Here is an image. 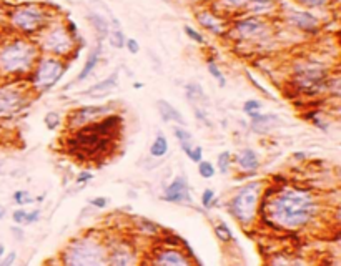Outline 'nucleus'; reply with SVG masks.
Segmentation results:
<instances>
[{
	"label": "nucleus",
	"mask_w": 341,
	"mask_h": 266,
	"mask_svg": "<svg viewBox=\"0 0 341 266\" xmlns=\"http://www.w3.org/2000/svg\"><path fill=\"white\" fill-rule=\"evenodd\" d=\"M313 200L300 190H283L272 203V218L285 228H298L313 215Z\"/></svg>",
	"instance_id": "nucleus-1"
},
{
	"label": "nucleus",
	"mask_w": 341,
	"mask_h": 266,
	"mask_svg": "<svg viewBox=\"0 0 341 266\" xmlns=\"http://www.w3.org/2000/svg\"><path fill=\"white\" fill-rule=\"evenodd\" d=\"M122 118H107L103 123H95L82 128L73 138L72 146H75L73 153L83 155L85 158H92L100 155L103 150L110 146L113 136L118 132V123Z\"/></svg>",
	"instance_id": "nucleus-2"
},
{
	"label": "nucleus",
	"mask_w": 341,
	"mask_h": 266,
	"mask_svg": "<svg viewBox=\"0 0 341 266\" xmlns=\"http://www.w3.org/2000/svg\"><path fill=\"white\" fill-rule=\"evenodd\" d=\"M32 57H34V50L30 45H27L25 42H15L0 54V68L5 72L27 70L32 64Z\"/></svg>",
	"instance_id": "nucleus-3"
},
{
	"label": "nucleus",
	"mask_w": 341,
	"mask_h": 266,
	"mask_svg": "<svg viewBox=\"0 0 341 266\" xmlns=\"http://www.w3.org/2000/svg\"><path fill=\"white\" fill-rule=\"evenodd\" d=\"M103 251L97 243L90 240H82L73 243L65 253V261L68 265L78 266H95L103 261Z\"/></svg>",
	"instance_id": "nucleus-4"
},
{
	"label": "nucleus",
	"mask_w": 341,
	"mask_h": 266,
	"mask_svg": "<svg viewBox=\"0 0 341 266\" xmlns=\"http://www.w3.org/2000/svg\"><path fill=\"white\" fill-rule=\"evenodd\" d=\"M258 193H260V185L252 183L245 187L241 192L233 198L231 208H233V215L238 218L241 223H250L255 216L258 205Z\"/></svg>",
	"instance_id": "nucleus-5"
},
{
	"label": "nucleus",
	"mask_w": 341,
	"mask_h": 266,
	"mask_svg": "<svg viewBox=\"0 0 341 266\" xmlns=\"http://www.w3.org/2000/svg\"><path fill=\"white\" fill-rule=\"evenodd\" d=\"M13 25L22 28L25 32H32L39 28L44 22V13H42L37 7H23L12 15Z\"/></svg>",
	"instance_id": "nucleus-6"
},
{
	"label": "nucleus",
	"mask_w": 341,
	"mask_h": 266,
	"mask_svg": "<svg viewBox=\"0 0 341 266\" xmlns=\"http://www.w3.org/2000/svg\"><path fill=\"white\" fill-rule=\"evenodd\" d=\"M62 75V65L55 60H44L37 68V73L34 77L35 85L42 88H50L52 85L57 83V80Z\"/></svg>",
	"instance_id": "nucleus-7"
},
{
	"label": "nucleus",
	"mask_w": 341,
	"mask_h": 266,
	"mask_svg": "<svg viewBox=\"0 0 341 266\" xmlns=\"http://www.w3.org/2000/svg\"><path fill=\"white\" fill-rule=\"evenodd\" d=\"M72 45H73V42L70 39V35L65 28H55V30H52L44 40L45 50H49L52 54H57V55L67 54V52H70V49H72Z\"/></svg>",
	"instance_id": "nucleus-8"
},
{
	"label": "nucleus",
	"mask_w": 341,
	"mask_h": 266,
	"mask_svg": "<svg viewBox=\"0 0 341 266\" xmlns=\"http://www.w3.org/2000/svg\"><path fill=\"white\" fill-rule=\"evenodd\" d=\"M165 200L172 203H182V201H188L190 200V193H188V185L187 180L183 177L175 178L172 185L167 188L165 192Z\"/></svg>",
	"instance_id": "nucleus-9"
},
{
	"label": "nucleus",
	"mask_w": 341,
	"mask_h": 266,
	"mask_svg": "<svg viewBox=\"0 0 341 266\" xmlns=\"http://www.w3.org/2000/svg\"><path fill=\"white\" fill-rule=\"evenodd\" d=\"M112 110V107L110 105H107V107H83V108H80V110L77 112H73L72 113V117H70V123L72 125H82V123L85 122H88V120H93L95 117L98 115H105V113H108Z\"/></svg>",
	"instance_id": "nucleus-10"
},
{
	"label": "nucleus",
	"mask_w": 341,
	"mask_h": 266,
	"mask_svg": "<svg viewBox=\"0 0 341 266\" xmlns=\"http://www.w3.org/2000/svg\"><path fill=\"white\" fill-rule=\"evenodd\" d=\"M298 82H300L301 87L308 90V92H318L321 88V85H323V72L315 70V68L303 70Z\"/></svg>",
	"instance_id": "nucleus-11"
},
{
	"label": "nucleus",
	"mask_w": 341,
	"mask_h": 266,
	"mask_svg": "<svg viewBox=\"0 0 341 266\" xmlns=\"http://www.w3.org/2000/svg\"><path fill=\"white\" fill-rule=\"evenodd\" d=\"M22 105V97L13 90H2L0 92V115H8L15 112Z\"/></svg>",
	"instance_id": "nucleus-12"
},
{
	"label": "nucleus",
	"mask_w": 341,
	"mask_h": 266,
	"mask_svg": "<svg viewBox=\"0 0 341 266\" xmlns=\"http://www.w3.org/2000/svg\"><path fill=\"white\" fill-rule=\"evenodd\" d=\"M236 28H238V32L245 37V39H250V37L260 35V33L265 30V23L260 22L258 18H246V20L240 22L238 25H236Z\"/></svg>",
	"instance_id": "nucleus-13"
},
{
	"label": "nucleus",
	"mask_w": 341,
	"mask_h": 266,
	"mask_svg": "<svg viewBox=\"0 0 341 266\" xmlns=\"http://www.w3.org/2000/svg\"><path fill=\"white\" fill-rule=\"evenodd\" d=\"M158 110L162 113V118L165 122H177L180 125H185V118L182 113L175 107L170 105L168 102H165V100H158Z\"/></svg>",
	"instance_id": "nucleus-14"
},
{
	"label": "nucleus",
	"mask_w": 341,
	"mask_h": 266,
	"mask_svg": "<svg viewBox=\"0 0 341 266\" xmlns=\"http://www.w3.org/2000/svg\"><path fill=\"white\" fill-rule=\"evenodd\" d=\"M236 161H238V165H240L243 170H246V172H252V170H257L258 165H260L257 153H255L253 150H250V148L241 150L240 155H238V160H236Z\"/></svg>",
	"instance_id": "nucleus-15"
},
{
	"label": "nucleus",
	"mask_w": 341,
	"mask_h": 266,
	"mask_svg": "<svg viewBox=\"0 0 341 266\" xmlns=\"http://www.w3.org/2000/svg\"><path fill=\"white\" fill-rule=\"evenodd\" d=\"M157 263L158 265H168V266H182V265L187 266L188 260L185 258L182 253H178V251L168 250V251H163V253L158 256Z\"/></svg>",
	"instance_id": "nucleus-16"
},
{
	"label": "nucleus",
	"mask_w": 341,
	"mask_h": 266,
	"mask_svg": "<svg viewBox=\"0 0 341 266\" xmlns=\"http://www.w3.org/2000/svg\"><path fill=\"white\" fill-rule=\"evenodd\" d=\"M290 20L295 23L296 27L305 28V30H315L316 25H318L316 18L313 15H310V13H306V12H295L290 17Z\"/></svg>",
	"instance_id": "nucleus-17"
},
{
	"label": "nucleus",
	"mask_w": 341,
	"mask_h": 266,
	"mask_svg": "<svg viewBox=\"0 0 341 266\" xmlns=\"http://www.w3.org/2000/svg\"><path fill=\"white\" fill-rule=\"evenodd\" d=\"M117 80H118V73L115 72V73H112L108 78L102 80L100 83H97V85H93V87H90L85 93L90 95V97H97V95H100V93H105V92H108V90H112L113 87H115Z\"/></svg>",
	"instance_id": "nucleus-18"
},
{
	"label": "nucleus",
	"mask_w": 341,
	"mask_h": 266,
	"mask_svg": "<svg viewBox=\"0 0 341 266\" xmlns=\"http://www.w3.org/2000/svg\"><path fill=\"white\" fill-rule=\"evenodd\" d=\"M252 127L257 132H267L268 128L274 127L278 118L274 115H257V113H252Z\"/></svg>",
	"instance_id": "nucleus-19"
},
{
	"label": "nucleus",
	"mask_w": 341,
	"mask_h": 266,
	"mask_svg": "<svg viewBox=\"0 0 341 266\" xmlns=\"http://www.w3.org/2000/svg\"><path fill=\"white\" fill-rule=\"evenodd\" d=\"M100 52H102V47L98 45L97 49L93 50L92 54L88 55L87 64H85V66L82 68V72H80V75H78V82H83V80L87 78L88 75L93 72V68H95V65L98 64V57H100Z\"/></svg>",
	"instance_id": "nucleus-20"
},
{
	"label": "nucleus",
	"mask_w": 341,
	"mask_h": 266,
	"mask_svg": "<svg viewBox=\"0 0 341 266\" xmlns=\"http://www.w3.org/2000/svg\"><path fill=\"white\" fill-rule=\"evenodd\" d=\"M88 20L95 25V30L98 32V35H100L102 39H105L107 33H108V23H107L105 18H103L102 15H98V13H90Z\"/></svg>",
	"instance_id": "nucleus-21"
},
{
	"label": "nucleus",
	"mask_w": 341,
	"mask_h": 266,
	"mask_svg": "<svg viewBox=\"0 0 341 266\" xmlns=\"http://www.w3.org/2000/svg\"><path fill=\"white\" fill-rule=\"evenodd\" d=\"M168 151V141L165 136L162 135H158L157 136V140L153 141V145H151V148H150V153L153 155V156H163L165 153Z\"/></svg>",
	"instance_id": "nucleus-22"
},
{
	"label": "nucleus",
	"mask_w": 341,
	"mask_h": 266,
	"mask_svg": "<svg viewBox=\"0 0 341 266\" xmlns=\"http://www.w3.org/2000/svg\"><path fill=\"white\" fill-rule=\"evenodd\" d=\"M200 22L206 28H210V30L215 32V33H221V30H223V28H221V25H220V22L216 20V18L213 17L211 13H202V15H200Z\"/></svg>",
	"instance_id": "nucleus-23"
},
{
	"label": "nucleus",
	"mask_w": 341,
	"mask_h": 266,
	"mask_svg": "<svg viewBox=\"0 0 341 266\" xmlns=\"http://www.w3.org/2000/svg\"><path fill=\"white\" fill-rule=\"evenodd\" d=\"M187 93H188V97L193 98L195 102H197V100H203V102L206 100L205 93H203V90H202V87L198 83H190V85H188Z\"/></svg>",
	"instance_id": "nucleus-24"
},
{
	"label": "nucleus",
	"mask_w": 341,
	"mask_h": 266,
	"mask_svg": "<svg viewBox=\"0 0 341 266\" xmlns=\"http://www.w3.org/2000/svg\"><path fill=\"white\" fill-rule=\"evenodd\" d=\"M110 44L115 47V49H122L123 45H125V37H123V33L120 28H117V32L112 33L110 37Z\"/></svg>",
	"instance_id": "nucleus-25"
},
{
	"label": "nucleus",
	"mask_w": 341,
	"mask_h": 266,
	"mask_svg": "<svg viewBox=\"0 0 341 266\" xmlns=\"http://www.w3.org/2000/svg\"><path fill=\"white\" fill-rule=\"evenodd\" d=\"M198 172L203 178H211L213 175H215V168H213L211 163H208V161H202L200 166H198Z\"/></svg>",
	"instance_id": "nucleus-26"
},
{
	"label": "nucleus",
	"mask_w": 341,
	"mask_h": 266,
	"mask_svg": "<svg viewBox=\"0 0 341 266\" xmlns=\"http://www.w3.org/2000/svg\"><path fill=\"white\" fill-rule=\"evenodd\" d=\"M215 233H216V236H218L220 240H223V241H230L231 240V231L228 230V226H226L225 223H220V225L215 228Z\"/></svg>",
	"instance_id": "nucleus-27"
},
{
	"label": "nucleus",
	"mask_w": 341,
	"mask_h": 266,
	"mask_svg": "<svg viewBox=\"0 0 341 266\" xmlns=\"http://www.w3.org/2000/svg\"><path fill=\"white\" fill-rule=\"evenodd\" d=\"M230 153L228 151H223L220 156H218V168H220V172L221 173H226L228 172V168H230Z\"/></svg>",
	"instance_id": "nucleus-28"
},
{
	"label": "nucleus",
	"mask_w": 341,
	"mask_h": 266,
	"mask_svg": "<svg viewBox=\"0 0 341 266\" xmlns=\"http://www.w3.org/2000/svg\"><path fill=\"white\" fill-rule=\"evenodd\" d=\"M208 70H210V73L213 75V77L218 80V83L221 85V87H225V77H223V73L220 72L218 66L213 64V62H208Z\"/></svg>",
	"instance_id": "nucleus-29"
},
{
	"label": "nucleus",
	"mask_w": 341,
	"mask_h": 266,
	"mask_svg": "<svg viewBox=\"0 0 341 266\" xmlns=\"http://www.w3.org/2000/svg\"><path fill=\"white\" fill-rule=\"evenodd\" d=\"M252 2V5H253V10H267V8H270L273 5V2L272 0H250Z\"/></svg>",
	"instance_id": "nucleus-30"
},
{
	"label": "nucleus",
	"mask_w": 341,
	"mask_h": 266,
	"mask_svg": "<svg viewBox=\"0 0 341 266\" xmlns=\"http://www.w3.org/2000/svg\"><path fill=\"white\" fill-rule=\"evenodd\" d=\"M260 108H262V105H260V102H257V100H248V102L245 103L243 110L248 113V115H252V113L258 112Z\"/></svg>",
	"instance_id": "nucleus-31"
},
{
	"label": "nucleus",
	"mask_w": 341,
	"mask_h": 266,
	"mask_svg": "<svg viewBox=\"0 0 341 266\" xmlns=\"http://www.w3.org/2000/svg\"><path fill=\"white\" fill-rule=\"evenodd\" d=\"M45 123H47V127L50 128V130H54V128H57L59 127V123H60V120H59V115H57V113H49V115L45 117Z\"/></svg>",
	"instance_id": "nucleus-32"
},
{
	"label": "nucleus",
	"mask_w": 341,
	"mask_h": 266,
	"mask_svg": "<svg viewBox=\"0 0 341 266\" xmlns=\"http://www.w3.org/2000/svg\"><path fill=\"white\" fill-rule=\"evenodd\" d=\"M175 136L182 141V143H188L192 140V135L187 130H182V128H175Z\"/></svg>",
	"instance_id": "nucleus-33"
},
{
	"label": "nucleus",
	"mask_w": 341,
	"mask_h": 266,
	"mask_svg": "<svg viewBox=\"0 0 341 266\" xmlns=\"http://www.w3.org/2000/svg\"><path fill=\"white\" fill-rule=\"evenodd\" d=\"M13 198H15V201L18 205H25V203H32V198L28 197L27 192H17L13 195Z\"/></svg>",
	"instance_id": "nucleus-34"
},
{
	"label": "nucleus",
	"mask_w": 341,
	"mask_h": 266,
	"mask_svg": "<svg viewBox=\"0 0 341 266\" xmlns=\"http://www.w3.org/2000/svg\"><path fill=\"white\" fill-rule=\"evenodd\" d=\"M185 32H187V35L190 37L192 40H195L197 44H203V42H205V40H203V37L200 35V33H198L197 30H193L192 27H185Z\"/></svg>",
	"instance_id": "nucleus-35"
},
{
	"label": "nucleus",
	"mask_w": 341,
	"mask_h": 266,
	"mask_svg": "<svg viewBox=\"0 0 341 266\" xmlns=\"http://www.w3.org/2000/svg\"><path fill=\"white\" fill-rule=\"evenodd\" d=\"M27 220V211L25 210H17L13 213V221L18 223V225H22V223H25Z\"/></svg>",
	"instance_id": "nucleus-36"
},
{
	"label": "nucleus",
	"mask_w": 341,
	"mask_h": 266,
	"mask_svg": "<svg viewBox=\"0 0 341 266\" xmlns=\"http://www.w3.org/2000/svg\"><path fill=\"white\" fill-rule=\"evenodd\" d=\"M211 201H213V192L211 190H205V192H203V198H202L203 206H210Z\"/></svg>",
	"instance_id": "nucleus-37"
},
{
	"label": "nucleus",
	"mask_w": 341,
	"mask_h": 266,
	"mask_svg": "<svg viewBox=\"0 0 341 266\" xmlns=\"http://www.w3.org/2000/svg\"><path fill=\"white\" fill-rule=\"evenodd\" d=\"M125 45L129 47L130 54H138L140 47H138V44H136V40H135V39H129V40L125 42Z\"/></svg>",
	"instance_id": "nucleus-38"
},
{
	"label": "nucleus",
	"mask_w": 341,
	"mask_h": 266,
	"mask_svg": "<svg viewBox=\"0 0 341 266\" xmlns=\"http://www.w3.org/2000/svg\"><path fill=\"white\" fill-rule=\"evenodd\" d=\"M188 156H190L193 161H202V148H200V146H195V148H192V151L188 153Z\"/></svg>",
	"instance_id": "nucleus-39"
},
{
	"label": "nucleus",
	"mask_w": 341,
	"mask_h": 266,
	"mask_svg": "<svg viewBox=\"0 0 341 266\" xmlns=\"http://www.w3.org/2000/svg\"><path fill=\"white\" fill-rule=\"evenodd\" d=\"M39 216H40V211H39V210H34V211L27 213V220H25V225H30V223L37 221V220H39Z\"/></svg>",
	"instance_id": "nucleus-40"
},
{
	"label": "nucleus",
	"mask_w": 341,
	"mask_h": 266,
	"mask_svg": "<svg viewBox=\"0 0 341 266\" xmlns=\"http://www.w3.org/2000/svg\"><path fill=\"white\" fill-rule=\"evenodd\" d=\"M300 2L306 3V5H313V7H320V5H325L326 0H300Z\"/></svg>",
	"instance_id": "nucleus-41"
},
{
	"label": "nucleus",
	"mask_w": 341,
	"mask_h": 266,
	"mask_svg": "<svg viewBox=\"0 0 341 266\" xmlns=\"http://www.w3.org/2000/svg\"><path fill=\"white\" fill-rule=\"evenodd\" d=\"M92 205H95V206H98V208H103L107 205V198H93L92 201Z\"/></svg>",
	"instance_id": "nucleus-42"
},
{
	"label": "nucleus",
	"mask_w": 341,
	"mask_h": 266,
	"mask_svg": "<svg viewBox=\"0 0 341 266\" xmlns=\"http://www.w3.org/2000/svg\"><path fill=\"white\" fill-rule=\"evenodd\" d=\"M15 258H17V255H15V253H10L5 260L2 261V266H10V265L13 263V261H15Z\"/></svg>",
	"instance_id": "nucleus-43"
},
{
	"label": "nucleus",
	"mask_w": 341,
	"mask_h": 266,
	"mask_svg": "<svg viewBox=\"0 0 341 266\" xmlns=\"http://www.w3.org/2000/svg\"><path fill=\"white\" fill-rule=\"evenodd\" d=\"M228 5H235V7H240V5H243V3H248L250 0H225Z\"/></svg>",
	"instance_id": "nucleus-44"
},
{
	"label": "nucleus",
	"mask_w": 341,
	"mask_h": 266,
	"mask_svg": "<svg viewBox=\"0 0 341 266\" xmlns=\"http://www.w3.org/2000/svg\"><path fill=\"white\" fill-rule=\"evenodd\" d=\"M90 178H92V175H90V173H83L82 177H78V182H85V180H90Z\"/></svg>",
	"instance_id": "nucleus-45"
},
{
	"label": "nucleus",
	"mask_w": 341,
	"mask_h": 266,
	"mask_svg": "<svg viewBox=\"0 0 341 266\" xmlns=\"http://www.w3.org/2000/svg\"><path fill=\"white\" fill-rule=\"evenodd\" d=\"M3 253H5V248H3V245L0 243V258H2V256H3Z\"/></svg>",
	"instance_id": "nucleus-46"
},
{
	"label": "nucleus",
	"mask_w": 341,
	"mask_h": 266,
	"mask_svg": "<svg viewBox=\"0 0 341 266\" xmlns=\"http://www.w3.org/2000/svg\"><path fill=\"white\" fill-rule=\"evenodd\" d=\"M2 216H3V208L0 206V218H2Z\"/></svg>",
	"instance_id": "nucleus-47"
}]
</instances>
